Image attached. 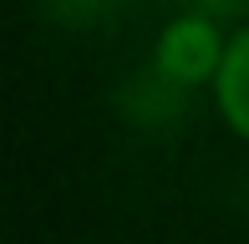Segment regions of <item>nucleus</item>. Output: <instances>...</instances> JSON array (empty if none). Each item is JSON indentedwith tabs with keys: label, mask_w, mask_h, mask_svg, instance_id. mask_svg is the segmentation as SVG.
Wrapping results in <instances>:
<instances>
[{
	"label": "nucleus",
	"mask_w": 249,
	"mask_h": 244,
	"mask_svg": "<svg viewBox=\"0 0 249 244\" xmlns=\"http://www.w3.org/2000/svg\"><path fill=\"white\" fill-rule=\"evenodd\" d=\"M188 10H203L213 20H249V0H183Z\"/></svg>",
	"instance_id": "obj_4"
},
{
	"label": "nucleus",
	"mask_w": 249,
	"mask_h": 244,
	"mask_svg": "<svg viewBox=\"0 0 249 244\" xmlns=\"http://www.w3.org/2000/svg\"><path fill=\"white\" fill-rule=\"evenodd\" d=\"M127 0H46V16L61 26H97V20L117 16Z\"/></svg>",
	"instance_id": "obj_3"
},
{
	"label": "nucleus",
	"mask_w": 249,
	"mask_h": 244,
	"mask_svg": "<svg viewBox=\"0 0 249 244\" xmlns=\"http://www.w3.org/2000/svg\"><path fill=\"white\" fill-rule=\"evenodd\" d=\"M224 46H229V36H224L219 20L183 5L163 31H158L153 66L168 76V82L188 87V92H194V87H213V76H219V66H224Z\"/></svg>",
	"instance_id": "obj_1"
},
{
	"label": "nucleus",
	"mask_w": 249,
	"mask_h": 244,
	"mask_svg": "<svg viewBox=\"0 0 249 244\" xmlns=\"http://www.w3.org/2000/svg\"><path fill=\"white\" fill-rule=\"evenodd\" d=\"M213 107H219L224 127L239 142H249V20L239 31H229L224 66H219V76H213Z\"/></svg>",
	"instance_id": "obj_2"
}]
</instances>
